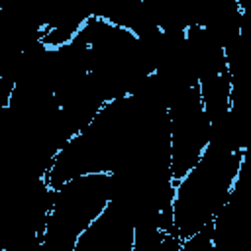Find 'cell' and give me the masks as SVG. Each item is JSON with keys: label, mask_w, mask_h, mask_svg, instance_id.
Listing matches in <instances>:
<instances>
[{"label": "cell", "mask_w": 251, "mask_h": 251, "mask_svg": "<svg viewBox=\"0 0 251 251\" xmlns=\"http://www.w3.org/2000/svg\"><path fill=\"white\" fill-rule=\"evenodd\" d=\"M247 151H231L208 143L202 159L186 176L175 182L173 220L175 233L184 239L212 224L216 214L235 190Z\"/></svg>", "instance_id": "obj_1"}, {"label": "cell", "mask_w": 251, "mask_h": 251, "mask_svg": "<svg viewBox=\"0 0 251 251\" xmlns=\"http://www.w3.org/2000/svg\"><path fill=\"white\" fill-rule=\"evenodd\" d=\"M178 251H218L210 226H206L204 229L180 239V249Z\"/></svg>", "instance_id": "obj_2"}]
</instances>
